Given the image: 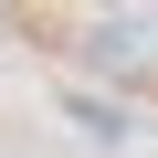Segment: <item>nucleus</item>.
<instances>
[{
    "label": "nucleus",
    "mask_w": 158,
    "mask_h": 158,
    "mask_svg": "<svg viewBox=\"0 0 158 158\" xmlns=\"http://www.w3.org/2000/svg\"><path fill=\"white\" fill-rule=\"evenodd\" d=\"M63 106H74V127L106 137V148H116V137H137V116H127V106H106V95H63Z\"/></svg>",
    "instance_id": "obj_2"
},
{
    "label": "nucleus",
    "mask_w": 158,
    "mask_h": 158,
    "mask_svg": "<svg viewBox=\"0 0 158 158\" xmlns=\"http://www.w3.org/2000/svg\"><path fill=\"white\" fill-rule=\"evenodd\" d=\"M85 63L95 74H137L148 63V21H85Z\"/></svg>",
    "instance_id": "obj_1"
}]
</instances>
